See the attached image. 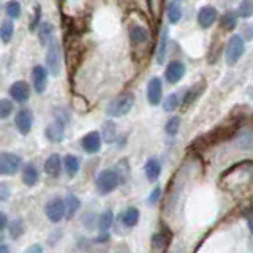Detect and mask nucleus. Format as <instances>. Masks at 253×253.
Masks as SVG:
<instances>
[{"label":"nucleus","mask_w":253,"mask_h":253,"mask_svg":"<svg viewBox=\"0 0 253 253\" xmlns=\"http://www.w3.org/2000/svg\"><path fill=\"white\" fill-rule=\"evenodd\" d=\"M204 87H206V83L204 81L203 83H198V84H195L192 89H190L185 93V97H184V108H188L190 105H193V103L196 101V98L203 93Z\"/></svg>","instance_id":"nucleus-21"},{"label":"nucleus","mask_w":253,"mask_h":253,"mask_svg":"<svg viewBox=\"0 0 253 253\" xmlns=\"http://www.w3.org/2000/svg\"><path fill=\"white\" fill-rule=\"evenodd\" d=\"M62 171V158L57 154H52L47 157V160L44 162V172L51 177H57Z\"/></svg>","instance_id":"nucleus-16"},{"label":"nucleus","mask_w":253,"mask_h":253,"mask_svg":"<svg viewBox=\"0 0 253 253\" xmlns=\"http://www.w3.org/2000/svg\"><path fill=\"white\" fill-rule=\"evenodd\" d=\"M46 67L47 71L52 76H57L62 68V54H60V46L55 38H52L49 44H47V54H46Z\"/></svg>","instance_id":"nucleus-4"},{"label":"nucleus","mask_w":253,"mask_h":253,"mask_svg":"<svg viewBox=\"0 0 253 253\" xmlns=\"http://www.w3.org/2000/svg\"><path fill=\"white\" fill-rule=\"evenodd\" d=\"M245 52V38L242 35H233L228 40L226 49H225V60L229 67L237 63Z\"/></svg>","instance_id":"nucleus-3"},{"label":"nucleus","mask_w":253,"mask_h":253,"mask_svg":"<svg viewBox=\"0 0 253 253\" xmlns=\"http://www.w3.org/2000/svg\"><path fill=\"white\" fill-rule=\"evenodd\" d=\"M237 24V13L234 11H226L223 16H221V26L228 30H233Z\"/></svg>","instance_id":"nucleus-34"},{"label":"nucleus","mask_w":253,"mask_h":253,"mask_svg":"<svg viewBox=\"0 0 253 253\" xmlns=\"http://www.w3.org/2000/svg\"><path fill=\"white\" fill-rule=\"evenodd\" d=\"M24 253H43V249H42V245L34 244V245H30V247L26 252H24Z\"/></svg>","instance_id":"nucleus-40"},{"label":"nucleus","mask_w":253,"mask_h":253,"mask_svg":"<svg viewBox=\"0 0 253 253\" xmlns=\"http://www.w3.org/2000/svg\"><path fill=\"white\" fill-rule=\"evenodd\" d=\"M245 218H247L249 225H250V229L253 231V209L250 211V213H245Z\"/></svg>","instance_id":"nucleus-42"},{"label":"nucleus","mask_w":253,"mask_h":253,"mask_svg":"<svg viewBox=\"0 0 253 253\" xmlns=\"http://www.w3.org/2000/svg\"><path fill=\"white\" fill-rule=\"evenodd\" d=\"M10 95L14 101L26 103L30 98V85L26 81H16L10 85Z\"/></svg>","instance_id":"nucleus-11"},{"label":"nucleus","mask_w":253,"mask_h":253,"mask_svg":"<svg viewBox=\"0 0 253 253\" xmlns=\"http://www.w3.org/2000/svg\"><path fill=\"white\" fill-rule=\"evenodd\" d=\"M14 124L21 134H29L32 130V125H34V114H32V111L27 108L19 109L14 117Z\"/></svg>","instance_id":"nucleus-8"},{"label":"nucleus","mask_w":253,"mask_h":253,"mask_svg":"<svg viewBox=\"0 0 253 253\" xmlns=\"http://www.w3.org/2000/svg\"><path fill=\"white\" fill-rule=\"evenodd\" d=\"M65 204H67V218H73L75 213L81 208V201L76 195H68L65 198Z\"/></svg>","instance_id":"nucleus-24"},{"label":"nucleus","mask_w":253,"mask_h":253,"mask_svg":"<svg viewBox=\"0 0 253 253\" xmlns=\"http://www.w3.org/2000/svg\"><path fill=\"white\" fill-rule=\"evenodd\" d=\"M180 105V98L177 93H171L168 97L165 98V103H163V109L166 113H172V111H176Z\"/></svg>","instance_id":"nucleus-29"},{"label":"nucleus","mask_w":253,"mask_h":253,"mask_svg":"<svg viewBox=\"0 0 253 253\" xmlns=\"http://www.w3.org/2000/svg\"><path fill=\"white\" fill-rule=\"evenodd\" d=\"M114 221V217H113V212L111 211H106L105 213H101L100 217V221H98V226H100V234H108L111 225H113Z\"/></svg>","instance_id":"nucleus-26"},{"label":"nucleus","mask_w":253,"mask_h":253,"mask_svg":"<svg viewBox=\"0 0 253 253\" xmlns=\"http://www.w3.org/2000/svg\"><path fill=\"white\" fill-rule=\"evenodd\" d=\"M32 83H34V87L38 93H43L47 87V71L44 67L37 65L32 70Z\"/></svg>","instance_id":"nucleus-13"},{"label":"nucleus","mask_w":253,"mask_h":253,"mask_svg":"<svg viewBox=\"0 0 253 253\" xmlns=\"http://www.w3.org/2000/svg\"><path fill=\"white\" fill-rule=\"evenodd\" d=\"M237 16L245 19L253 16V0H242L239 8H237Z\"/></svg>","instance_id":"nucleus-32"},{"label":"nucleus","mask_w":253,"mask_h":253,"mask_svg":"<svg viewBox=\"0 0 253 253\" xmlns=\"http://www.w3.org/2000/svg\"><path fill=\"white\" fill-rule=\"evenodd\" d=\"M245 32H247V40L253 38V27L249 26V27H245Z\"/></svg>","instance_id":"nucleus-43"},{"label":"nucleus","mask_w":253,"mask_h":253,"mask_svg":"<svg viewBox=\"0 0 253 253\" xmlns=\"http://www.w3.org/2000/svg\"><path fill=\"white\" fill-rule=\"evenodd\" d=\"M0 200H2V201L8 200V185L5 184V182L0 184Z\"/></svg>","instance_id":"nucleus-39"},{"label":"nucleus","mask_w":253,"mask_h":253,"mask_svg":"<svg viewBox=\"0 0 253 253\" xmlns=\"http://www.w3.org/2000/svg\"><path fill=\"white\" fill-rule=\"evenodd\" d=\"M0 218H2V223H0V229H2V231H3V229L8 226V221H6V215H5V213L2 212V213H0Z\"/></svg>","instance_id":"nucleus-41"},{"label":"nucleus","mask_w":253,"mask_h":253,"mask_svg":"<svg viewBox=\"0 0 253 253\" xmlns=\"http://www.w3.org/2000/svg\"><path fill=\"white\" fill-rule=\"evenodd\" d=\"M160 195H162L160 187H155L152 192H150V195H149V204H157L158 200H160Z\"/></svg>","instance_id":"nucleus-37"},{"label":"nucleus","mask_w":253,"mask_h":253,"mask_svg":"<svg viewBox=\"0 0 253 253\" xmlns=\"http://www.w3.org/2000/svg\"><path fill=\"white\" fill-rule=\"evenodd\" d=\"M122 223L126 226V228H133L134 225L138 223V220H139V211L136 208H128V209H125L122 212Z\"/></svg>","instance_id":"nucleus-22"},{"label":"nucleus","mask_w":253,"mask_h":253,"mask_svg":"<svg viewBox=\"0 0 253 253\" xmlns=\"http://www.w3.org/2000/svg\"><path fill=\"white\" fill-rule=\"evenodd\" d=\"M79 166H81V163H79V158L76 155H65L63 157V168H65V171L70 177H75L79 172Z\"/></svg>","instance_id":"nucleus-20"},{"label":"nucleus","mask_w":253,"mask_h":253,"mask_svg":"<svg viewBox=\"0 0 253 253\" xmlns=\"http://www.w3.org/2000/svg\"><path fill=\"white\" fill-rule=\"evenodd\" d=\"M162 81L160 78H152L147 84V100L152 106H157L162 101Z\"/></svg>","instance_id":"nucleus-14"},{"label":"nucleus","mask_w":253,"mask_h":253,"mask_svg":"<svg viewBox=\"0 0 253 253\" xmlns=\"http://www.w3.org/2000/svg\"><path fill=\"white\" fill-rule=\"evenodd\" d=\"M8 231H10L11 239H19L24 233V223L22 220H13L10 225H8Z\"/></svg>","instance_id":"nucleus-31"},{"label":"nucleus","mask_w":253,"mask_h":253,"mask_svg":"<svg viewBox=\"0 0 253 253\" xmlns=\"http://www.w3.org/2000/svg\"><path fill=\"white\" fill-rule=\"evenodd\" d=\"M101 138L105 139L106 142H114L116 139V125L114 122H106L105 125H103V128H101Z\"/></svg>","instance_id":"nucleus-30"},{"label":"nucleus","mask_w":253,"mask_h":253,"mask_svg":"<svg viewBox=\"0 0 253 253\" xmlns=\"http://www.w3.org/2000/svg\"><path fill=\"white\" fill-rule=\"evenodd\" d=\"M44 213L52 223H59V221L67 217V204L62 198H52L44 206Z\"/></svg>","instance_id":"nucleus-5"},{"label":"nucleus","mask_w":253,"mask_h":253,"mask_svg":"<svg viewBox=\"0 0 253 253\" xmlns=\"http://www.w3.org/2000/svg\"><path fill=\"white\" fill-rule=\"evenodd\" d=\"M177 2H180V0H177Z\"/></svg>","instance_id":"nucleus-45"},{"label":"nucleus","mask_w":253,"mask_h":253,"mask_svg":"<svg viewBox=\"0 0 253 253\" xmlns=\"http://www.w3.org/2000/svg\"><path fill=\"white\" fill-rule=\"evenodd\" d=\"M130 40H131V43L134 46L142 44V43H146L149 40V32L142 26H133L130 29Z\"/></svg>","instance_id":"nucleus-19"},{"label":"nucleus","mask_w":253,"mask_h":253,"mask_svg":"<svg viewBox=\"0 0 253 253\" xmlns=\"http://www.w3.org/2000/svg\"><path fill=\"white\" fill-rule=\"evenodd\" d=\"M81 146L87 154H97L101 147V136L98 131H89L81 139Z\"/></svg>","instance_id":"nucleus-12"},{"label":"nucleus","mask_w":253,"mask_h":253,"mask_svg":"<svg viewBox=\"0 0 253 253\" xmlns=\"http://www.w3.org/2000/svg\"><path fill=\"white\" fill-rule=\"evenodd\" d=\"M21 168V157L10 152L0 154V174L2 176H11V174L18 172Z\"/></svg>","instance_id":"nucleus-6"},{"label":"nucleus","mask_w":253,"mask_h":253,"mask_svg":"<svg viewBox=\"0 0 253 253\" xmlns=\"http://www.w3.org/2000/svg\"><path fill=\"white\" fill-rule=\"evenodd\" d=\"M185 76V65L180 60H172L165 70V78L169 84H177Z\"/></svg>","instance_id":"nucleus-9"},{"label":"nucleus","mask_w":253,"mask_h":253,"mask_svg":"<svg viewBox=\"0 0 253 253\" xmlns=\"http://www.w3.org/2000/svg\"><path fill=\"white\" fill-rule=\"evenodd\" d=\"M52 34H54V27L49 22H43L38 26V38L43 46L49 44V42L52 40Z\"/></svg>","instance_id":"nucleus-23"},{"label":"nucleus","mask_w":253,"mask_h":253,"mask_svg":"<svg viewBox=\"0 0 253 253\" xmlns=\"http://www.w3.org/2000/svg\"><path fill=\"white\" fill-rule=\"evenodd\" d=\"M179 126H180V119L179 117H171L165 125V131L168 134H171V136H174V134H177Z\"/></svg>","instance_id":"nucleus-35"},{"label":"nucleus","mask_w":253,"mask_h":253,"mask_svg":"<svg viewBox=\"0 0 253 253\" xmlns=\"http://www.w3.org/2000/svg\"><path fill=\"white\" fill-rule=\"evenodd\" d=\"M121 182H122V177H121V172L117 169H103L97 176L95 185H97L98 193L108 195L111 192H114Z\"/></svg>","instance_id":"nucleus-1"},{"label":"nucleus","mask_w":253,"mask_h":253,"mask_svg":"<svg viewBox=\"0 0 253 253\" xmlns=\"http://www.w3.org/2000/svg\"><path fill=\"white\" fill-rule=\"evenodd\" d=\"M13 113V103L10 100H0V119H8V116H10Z\"/></svg>","instance_id":"nucleus-36"},{"label":"nucleus","mask_w":253,"mask_h":253,"mask_svg":"<svg viewBox=\"0 0 253 253\" xmlns=\"http://www.w3.org/2000/svg\"><path fill=\"white\" fill-rule=\"evenodd\" d=\"M168 29H163L162 32V40H160V44H158V51H157V62L162 63L165 62V57H166V46H168Z\"/></svg>","instance_id":"nucleus-25"},{"label":"nucleus","mask_w":253,"mask_h":253,"mask_svg":"<svg viewBox=\"0 0 253 253\" xmlns=\"http://www.w3.org/2000/svg\"><path fill=\"white\" fill-rule=\"evenodd\" d=\"M46 138L51 142H60L65 138V124H62L60 121H54L46 126Z\"/></svg>","instance_id":"nucleus-15"},{"label":"nucleus","mask_w":253,"mask_h":253,"mask_svg":"<svg viewBox=\"0 0 253 253\" xmlns=\"http://www.w3.org/2000/svg\"><path fill=\"white\" fill-rule=\"evenodd\" d=\"M134 105V97L133 93H124L119 95L117 98H114L109 103L106 108V114L109 117H122L125 114H128L131 108Z\"/></svg>","instance_id":"nucleus-2"},{"label":"nucleus","mask_w":253,"mask_h":253,"mask_svg":"<svg viewBox=\"0 0 253 253\" xmlns=\"http://www.w3.org/2000/svg\"><path fill=\"white\" fill-rule=\"evenodd\" d=\"M218 18V13L213 6H203L200 8V11H198V16H196V21H198V26L201 29H209L211 26H213V22L217 21Z\"/></svg>","instance_id":"nucleus-10"},{"label":"nucleus","mask_w":253,"mask_h":253,"mask_svg":"<svg viewBox=\"0 0 253 253\" xmlns=\"http://www.w3.org/2000/svg\"><path fill=\"white\" fill-rule=\"evenodd\" d=\"M5 11H6V16H10L11 19H18L21 16V3L18 0H10L5 6Z\"/></svg>","instance_id":"nucleus-33"},{"label":"nucleus","mask_w":253,"mask_h":253,"mask_svg":"<svg viewBox=\"0 0 253 253\" xmlns=\"http://www.w3.org/2000/svg\"><path fill=\"white\" fill-rule=\"evenodd\" d=\"M0 253H8V245L6 244L0 245Z\"/></svg>","instance_id":"nucleus-44"},{"label":"nucleus","mask_w":253,"mask_h":253,"mask_svg":"<svg viewBox=\"0 0 253 253\" xmlns=\"http://www.w3.org/2000/svg\"><path fill=\"white\" fill-rule=\"evenodd\" d=\"M40 180V171L35 168V165L27 163L22 169V182L27 187H34Z\"/></svg>","instance_id":"nucleus-18"},{"label":"nucleus","mask_w":253,"mask_h":253,"mask_svg":"<svg viewBox=\"0 0 253 253\" xmlns=\"http://www.w3.org/2000/svg\"><path fill=\"white\" fill-rule=\"evenodd\" d=\"M40 14H42V8L37 6L35 8V18H34V22L30 24V30H37L38 29V21H40Z\"/></svg>","instance_id":"nucleus-38"},{"label":"nucleus","mask_w":253,"mask_h":253,"mask_svg":"<svg viewBox=\"0 0 253 253\" xmlns=\"http://www.w3.org/2000/svg\"><path fill=\"white\" fill-rule=\"evenodd\" d=\"M14 35V26L11 21H3L2 22V29H0V37H2V42L6 44L10 43V40Z\"/></svg>","instance_id":"nucleus-28"},{"label":"nucleus","mask_w":253,"mask_h":253,"mask_svg":"<svg viewBox=\"0 0 253 253\" xmlns=\"http://www.w3.org/2000/svg\"><path fill=\"white\" fill-rule=\"evenodd\" d=\"M144 172L149 182H155L162 174V163L158 158H149L144 165Z\"/></svg>","instance_id":"nucleus-17"},{"label":"nucleus","mask_w":253,"mask_h":253,"mask_svg":"<svg viewBox=\"0 0 253 253\" xmlns=\"http://www.w3.org/2000/svg\"><path fill=\"white\" fill-rule=\"evenodd\" d=\"M169 244H171V233L166 228H162L160 231L152 234L150 249H152V253H166Z\"/></svg>","instance_id":"nucleus-7"},{"label":"nucleus","mask_w":253,"mask_h":253,"mask_svg":"<svg viewBox=\"0 0 253 253\" xmlns=\"http://www.w3.org/2000/svg\"><path fill=\"white\" fill-rule=\"evenodd\" d=\"M168 19L171 24H177L182 19V8L179 2H171L168 5Z\"/></svg>","instance_id":"nucleus-27"}]
</instances>
